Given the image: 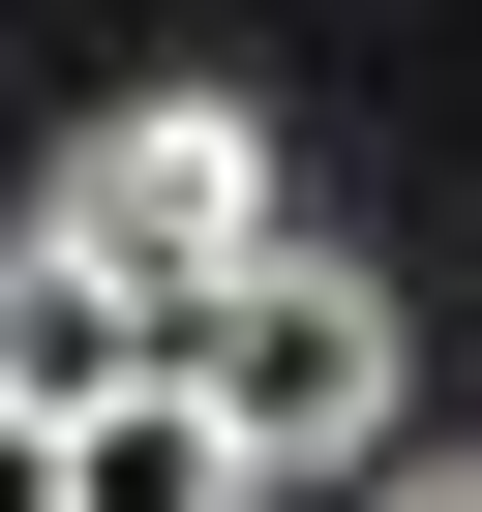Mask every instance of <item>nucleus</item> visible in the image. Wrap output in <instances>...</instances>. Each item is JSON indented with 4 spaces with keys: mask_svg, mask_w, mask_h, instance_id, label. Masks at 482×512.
<instances>
[{
    "mask_svg": "<svg viewBox=\"0 0 482 512\" xmlns=\"http://www.w3.org/2000/svg\"><path fill=\"white\" fill-rule=\"evenodd\" d=\"M181 392L272 452V482H332V452L422 422V302L362 272V241H272V272H211V302H181Z\"/></svg>",
    "mask_w": 482,
    "mask_h": 512,
    "instance_id": "nucleus-1",
    "label": "nucleus"
},
{
    "mask_svg": "<svg viewBox=\"0 0 482 512\" xmlns=\"http://www.w3.org/2000/svg\"><path fill=\"white\" fill-rule=\"evenodd\" d=\"M61 211L121 241L151 302H211V272L302 241V151H272V91H121V121H61Z\"/></svg>",
    "mask_w": 482,
    "mask_h": 512,
    "instance_id": "nucleus-2",
    "label": "nucleus"
},
{
    "mask_svg": "<svg viewBox=\"0 0 482 512\" xmlns=\"http://www.w3.org/2000/svg\"><path fill=\"white\" fill-rule=\"evenodd\" d=\"M151 362H181V302L121 272V241L91 211H0V392H31V422H121Z\"/></svg>",
    "mask_w": 482,
    "mask_h": 512,
    "instance_id": "nucleus-3",
    "label": "nucleus"
},
{
    "mask_svg": "<svg viewBox=\"0 0 482 512\" xmlns=\"http://www.w3.org/2000/svg\"><path fill=\"white\" fill-rule=\"evenodd\" d=\"M91 512H272V452H241V422H211V392L151 362V392L91 422Z\"/></svg>",
    "mask_w": 482,
    "mask_h": 512,
    "instance_id": "nucleus-4",
    "label": "nucleus"
},
{
    "mask_svg": "<svg viewBox=\"0 0 482 512\" xmlns=\"http://www.w3.org/2000/svg\"><path fill=\"white\" fill-rule=\"evenodd\" d=\"M0 512H91V422H31V392H0Z\"/></svg>",
    "mask_w": 482,
    "mask_h": 512,
    "instance_id": "nucleus-5",
    "label": "nucleus"
},
{
    "mask_svg": "<svg viewBox=\"0 0 482 512\" xmlns=\"http://www.w3.org/2000/svg\"><path fill=\"white\" fill-rule=\"evenodd\" d=\"M362 512H482V452H392V482H362Z\"/></svg>",
    "mask_w": 482,
    "mask_h": 512,
    "instance_id": "nucleus-6",
    "label": "nucleus"
}]
</instances>
